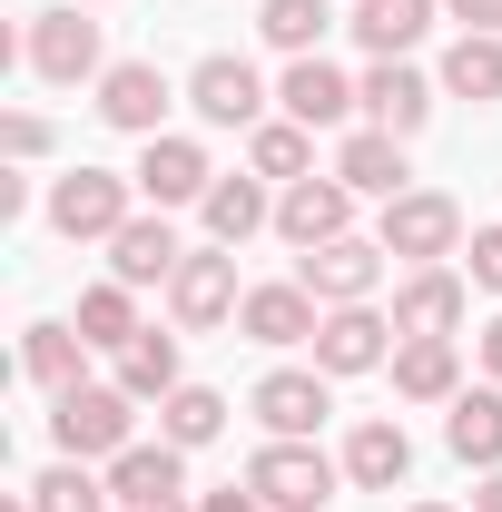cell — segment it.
I'll return each instance as SVG.
<instances>
[{
  "label": "cell",
  "instance_id": "obj_1",
  "mask_svg": "<svg viewBox=\"0 0 502 512\" xmlns=\"http://www.w3.org/2000/svg\"><path fill=\"white\" fill-rule=\"evenodd\" d=\"M128 424H138V394L128 384H69L60 404H50V434H60L69 463H119L138 444Z\"/></svg>",
  "mask_w": 502,
  "mask_h": 512
},
{
  "label": "cell",
  "instance_id": "obj_2",
  "mask_svg": "<svg viewBox=\"0 0 502 512\" xmlns=\"http://www.w3.org/2000/svg\"><path fill=\"white\" fill-rule=\"evenodd\" d=\"M20 60L40 69L50 89H79V79H109V40H99L89 0H69V10H40V20H30V40H20Z\"/></svg>",
  "mask_w": 502,
  "mask_h": 512
},
{
  "label": "cell",
  "instance_id": "obj_3",
  "mask_svg": "<svg viewBox=\"0 0 502 512\" xmlns=\"http://www.w3.org/2000/svg\"><path fill=\"white\" fill-rule=\"evenodd\" d=\"M128 217H138V178H119V168H69L50 188V227L79 237V247H109Z\"/></svg>",
  "mask_w": 502,
  "mask_h": 512
},
{
  "label": "cell",
  "instance_id": "obj_4",
  "mask_svg": "<svg viewBox=\"0 0 502 512\" xmlns=\"http://www.w3.org/2000/svg\"><path fill=\"white\" fill-rule=\"evenodd\" d=\"M247 483H256L266 512H325L335 483H345V463H325L315 444H276V434H266V453L247 463Z\"/></svg>",
  "mask_w": 502,
  "mask_h": 512
},
{
  "label": "cell",
  "instance_id": "obj_5",
  "mask_svg": "<svg viewBox=\"0 0 502 512\" xmlns=\"http://www.w3.org/2000/svg\"><path fill=\"white\" fill-rule=\"evenodd\" d=\"M375 247H384V256H414V266H443V256L463 247V207H453L443 188H404V197H384Z\"/></svg>",
  "mask_w": 502,
  "mask_h": 512
},
{
  "label": "cell",
  "instance_id": "obj_6",
  "mask_svg": "<svg viewBox=\"0 0 502 512\" xmlns=\"http://www.w3.org/2000/svg\"><path fill=\"white\" fill-rule=\"evenodd\" d=\"M247 306V286H237V247H188V266L168 276V316L188 325V335H207V325H227Z\"/></svg>",
  "mask_w": 502,
  "mask_h": 512
},
{
  "label": "cell",
  "instance_id": "obj_7",
  "mask_svg": "<svg viewBox=\"0 0 502 512\" xmlns=\"http://www.w3.org/2000/svg\"><path fill=\"white\" fill-rule=\"evenodd\" d=\"M188 109H197L207 128H266V79H256V60L207 50V60L188 69Z\"/></svg>",
  "mask_w": 502,
  "mask_h": 512
},
{
  "label": "cell",
  "instance_id": "obj_8",
  "mask_svg": "<svg viewBox=\"0 0 502 512\" xmlns=\"http://www.w3.org/2000/svg\"><path fill=\"white\" fill-rule=\"evenodd\" d=\"M296 286H306L315 306H375V286H384V247H375V237L306 247V256H296Z\"/></svg>",
  "mask_w": 502,
  "mask_h": 512
},
{
  "label": "cell",
  "instance_id": "obj_9",
  "mask_svg": "<svg viewBox=\"0 0 502 512\" xmlns=\"http://www.w3.org/2000/svg\"><path fill=\"white\" fill-rule=\"evenodd\" d=\"M247 414L276 434V444H306L315 424L335 414V394H325V365H276V375L247 394Z\"/></svg>",
  "mask_w": 502,
  "mask_h": 512
},
{
  "label": "cell",
  "instance_id": "obj_10",
  "mask_svg": "<svg viewBox=\"0 0 502 512\" xmlns=\"http://www.w3.org/2000/svg\"><path fill=\"white\" fill-rule=\"evenodd\" d=\"M276 237L286 247H335V237H355V188L325 168V178H296V188L276 197Z\"/></svg>",
  "mask_w": 502,
  "mask_h": 512
},
{
  "label": "cell",
  "instance_id": "obj_11",
  "mask_svg": "<svg viewBox=\"0 0 502 512\" xmlns=\"http://www.w3.org/2000/svg\"><path fill=\"white\" fill-rule=\"evenodd\" d=\"M128 178H138V197H148V207H197V197L217 188L207 148H197V138H178V128H168V138H148Z\"/></svg>",
  "mask_w": 502,
  "mask_h": 512
},
{
  "label": "cell",
  "instance_id": "obj_12",
  "mask_svg": "<svg viewBox=\"0 0 502 512\" xmlns=\"http://www.w3.org/2000/svg\"><path fill=\"white\" fill-rule=\"evenodd\" d=\"M276 99H286V119H296V128H345L355 109H365V89H355L345 69L325 60V50H315V60H286Z\"/></svg>",
  "mask_w": 502,
  "mask_h": 512
},
{
  "label": "cell",
  "instance_id": "obj_13",
  "mask_svg": "<svg viewBox=\"0 0 502 512\" xmlns=\"http://www.w3.org/2000/svg\"><path fill=\"white\" fill-rule=\"evenodd\" d=\"M168 99H178V89H168V69L158 60H109V79H99V119L109 128H128V138H168Z\"/></svg>",
  "mask_w": 502,
  "mask_h": 512
},
{
  "label": "cell",
  "instance_id": "obj_14",
  "mask_svg": "<svg viewBox=\"0 0 502 512\" xmlns=\"http://www.w3.org/2000/svg\"><path fill=\"white\" fill-rule=\"evenodd\" d=\"M315 365H325V375H375V365H394V325H384L375 306H325Z\"/></svg>",
  "mask_w": 502,
  "mask_h": 512
},
{
  "label": "cell",
  "instance_id": "obj_15",
  "mask_svg": "<svg viewBox=\"0 0 502 512\" xmlns=\"http://www.w3.org/2000/svg\"><path fill=\"white\" fill-rule=\"evenodd\" d=\"M188 266V247H178V227H168V207H148V217H128L119 237H109V276L119 286H168Z\"/></svg>",
  "mask_w": 502,
  "mask_h": 512
},
{
  "label": "cell",
  "instance_id": "obj_16",
  "mask_svg": "<svg viewBox=\"0 0 502 512\" xmlns=\"http://www.w3.org/2000/svg\"><path fill=\"white\" fill-rule=\"evenodd\" d=\"M473 306V276H453V266H414L404 286H394V335H453Z\"/></svg>",
  "mask_w": 502,
  "mask_h": 512
},
{
  "label": "cell",
  "instance_id": "obj_17",
  "mask_svg": "<svg viewBox=\"0 0 502 512\" xmlns=\"http://www.w3.org/2000/svg\"><path fill=\"white\" fill-rule=\"evenodd\" d=\"M404 473H414V434H404L394 414H365V424L345 434V483H355V493H394Z\"/></svg>",
  "mask_w": 502,
  "mask_h": 512
},
{
  "label": "cell",
  "instance_id": "obj_18",
  "mask_svg": "<svg viewBox=\"0 0 502 512\" xmlns=\"http://www.w3.org/2000/svg\"><path fill=\"white\" fill-rule=\"evenodd\" d=\"M355 89H365V128H394V138H414V128L434 119V79H424V69H404V60H375Z\"/></svg>",
  "mask_w": 502,
  "mask_h": 512
},
{
  "label": "cell",
  "instance_id": "obj_19",
  "mask_svg": "<svg viewBox=\"0 0 502 512\" xmlns=\"http://www.w3.org/2000/svg\"><path fill=\"white\" fill-rule=\"evenodd\" d=\"M394 394H404V404H453V394H463L453 335H394Z\"/></svg>",
  "mask_w": 502,
  "mask_h": 512
},
{
  "label": "cell",
  "instance_id": "obj_20",
  "mask_svg": "<svg viewBox=\"0 0 502 512\" xmlns=\"http://www.w3.org/2000/svg\"><path fill=\"white\" fill-rule=\"evenodd\" d=\"M237 325H247L256 345H315V325H325V306H315L306 286L286 276V286H247V306H237Z\"/></svg>",
  "mask_w": 502,
  "mask_h": 512
},
{
  "label": "cell",
  "instance_id": "obj_21",
  "mask_svg": "<svg viewBox=\"0 0 502 512\" xmlns=\"http://www.w3.org/2000/svg\"><path fill=\"white\" fill-rule=\"evenodd\" d=\"M335 178L355 197H404V178H414V168H404V138H394V128H355V138L335 148Z\"/></svg>",
  "mask_w": 502,
  "mask_h": 512
},
{
  "label": "cell",
  "instance_id": "obj_22",
  "mask_svg": "<svg viewBox=\"0 0 502 512\" xmlns=\"http://www.w3.org/2000/svg\"><path fill=\"white\" fill-rule=\"evenodd\" d=\"M197 217H207V237H217V247H247L256 227H276V197H266V178H217V188L197 197Z\"/></svg>",
  "mask_w": 502,
  "mask_h": 512
},
{
  "label": "cell",
  "instance_id": "obj_23",
  "mask_svg": "<svg viewBox=\"0 0 502 512\" xmlns=\"http://www.w3.org/2000/svg\"><path fill=\"white\" fill-rule=\"evenodd\" d=\"M443 444H453V463H483V473H502V384L453 394V414H443Z\"/></svg>",
  "mask_w": 502,
  "mask_h": 512
},
{
  "label": "cell",
  "instance_id": "obj_24",
  "mask_svg": "<svg viewBox=\"0 0 502 512\" xmlns=\"http://www.w3.org/2000/svg\"><path fill=\"white\" fill-rule=\"evenodd\" d=\"M109 493L119 503H168V493H188V453L178 444H128L109 463Z\"/></svg>",
  "mask_w": 502,
  "mask_h": 512
},
{
  "label": "cell",
  "instance_id": "obj_25",
  "mask_svg": "<svg viewBox=\"0 0 502 512\" xmlns=\"http://www.w3.org/2000/svg\"><path fill=\"white\" fill-rule=\"evenodd\" d=\"M424 30H434V0H355V40L375 60H404Z\"/></svg>",
  "mask_w": 502,
  "mask_h": 512
},
{
  "label": "cell",
  "instance_id": "obj_26",
  "mask_svg": "<svg viewBox=\"0 0 502 512\" xmlns=\"http://www.w3.org/2000/svg\"><path fill=\"white\" fill-rule=\"evenodd\" d=\"M217 434H227V394H217V384H178V394L158 404V444L197 453V444H217Z\"/></svg>",
  "mask_w": 502,
  "mask_h": 512
},
{
  "label": "cell",
  "instance_id": "obj_27",
  "mask_svg": "<svg viewBox=\"0 0 502 512\" xmlns=\"http://www.w3.org/2000/svg\"><path fill=\"white\" fill-rule=\"evenodd\" d=\"M119 384L128 394H138V404H168V394H178V335H158V325H148V335H128L119 345Z\"/></svg>",
  "mask_w": 502,
  "mask_h": 512
},
{
  "label": "cell",
  "instance_id": "obj_28",
  "mask_svg": "<svg viewBox=\"0 0 502 512\" xmlns=\"http://www.w3.org/2000/svg\"><path fill=\"white\" fill-rule=\"evenodd\" d=\"M443 99H473V109L502 99V40L493 30H463V40L443 50Z\"/></svg>",
  "mask_w": 502,
  "mask_h": 512
},
{
  "label": "cell",
  "instance_id": "obj_29",
  "mask_svg": "<svg viewBox=\"0 0 502 512\" xmlns=\"http://www.w3.org/2000/svg\"><path fill=\"white\" fill-rule=\"evenodd\" d=\"M20 365H30V384H50V394H69V384H89V335H79V325H30Z\"/></svg>",
  "mask_w": 502,
  "mask_h": 512
},
{
  "label": "cell",
  "instance_id": "obj_30",
  "mask_svg": "<svg viewBox=\"0 0 502 512\" xmlns=\"http://www.w3.org/2000/svg\"><path fill=\"white\" fill-rule=\"evenodd\" d=\"M247 168L256 178H315V128H296V119H266V128H247Z\"/></svg>",
  "mask_w": 502,
  "mask_h": 512
},
{
  "label": "cell",
  "instance_id": "obj_31",
  "mask_svg": "<svg viewBox=\"0 0 502 512\" xmlns=\"http://www.w3.org/2000/svg\"><path fill=\"white\" fill-rule=\"evenodd\" d=\"M79 335H89V345H109V355H119L128 335H148V325H138V286H119V276H109V286H89V296H79Z\"/></svg>",
  "mask_w": 502,
  "mask_h": 512
},
{
  "label": "cell",
  "instance_id": "obj_32",
  "mask_svg": "<svg viewBox=\"0 0 502 512\" xmlns=\"http://www.w3.org/2000/svg\"><path fill=\"white\" fill-rule=\"evenodd\" d=\"M109 503H119V493H109L89 463H69V453L40 473V483H30V512H109Z\"/></svg>",
  "mask_w": 502,
  "mask_h": 512
},
{
  "label": "cell",
  "instance_id": "obj_33",
  "mask_svg": "<svg viewBox=\"0 0 502 512\" xmlns=\"http://www.w3.org/2000/svg\"><path fill=\"white\" fill-rule=\"evenodd\" d=\"M325 20H335L325 0H266V20H256V30H266V40H276L286 60H315V40H325Z\"/></svg>",
  "mask_w": 502,
  "mask_h": 512
},
{
  "label": "cell",
  "instance_id": "obj_34",
  "mask_svg": "<svg viewBox=\"0 0 502 512\" xmlns=\"http://www.w3.org/2000/svg\"><path fill=\"white\" fill-rule=\"evenodd\" d=\"M0 148H10V158H50V119L10 109V119H0Z\"/></svg>",
  "mask_w": 502,
  "mask_h": 512
},
{
  "label": "cell",
  "instance_id": "obj_35",
  "mask_svg": "<svg viewBox=\"0 0 502 512\" xmlns=\"http://www.w3.org/2000/svg\"><path fill=\"white\" fill-rule=\"evenodd\" d=\"M473 286L502 296V227H473Z\"/></svg>",
  "mask_w": 502,
  "mask_h": 512
},
{
  "label": "cell",
  "instance_id": "obj_36",
  "mask_svg": "<svg viewBox=\"0 0 502 512\" xmlns=\"http://www.w3.org/2000/svg\"><path fill=\"white\" fill-rule=\"evenodd\" d=\"M443 10H453L463 30H493V40H502V0H443Z\"/></svg>",
  "mask_w": 502,
  "mask_h": 512
},
{
  "label": "cell",
  "instance_id": "obj_37",
  "mask_svg": "<svg viewBox=\"0 0 502 512\" xmlns=\"http://www.w3.org/2000/svg\"><path fill=\"white\" fill-rule=\"evenodd\" d=\"M197 512H266V503H256V483H227V493H207Z\"/></svg>",
  "mask_w": 502,
  "mask_h": 512
},
{
  "label": "cell",
  "instance_id": "obj_38",
  "mask_svg": "<svg viewBox=\"0 0 502 512\" xmlns=\"http://www.w3.org/2000/svg\"><path fill=\"white\" fill-rule=\"evenodd\" d=\"M473 355H483V375H493V384H502V316H493V325H483V335H473Z\"/></svg>",
  "mask_w": 502,
  "mask_h": 512
},
{
  "label": "cell",
  "instance_id": "obj_39",
  "mask_svg": "<svg viewBox=\"0 0 502 512\" xmlns=\"http://www.w3.org/2000/svg\"><path fill=\"white\" fill-rule=\"evenodd\" d=\"M473 512H502V473H483V493H473Z\"/></svg>",
  "mask_w": 502,
  "mask_h": 512
},
{
  "label": "cell",
  "instance_id": "obj_40",
  "mask_svg": "<svg viewBox=\"0 0 502 512\" xmlns=\"http://www.w3.org/2000/svg\"><path fill=\"white\" fill-rule=\"evenodd\" d=\"M128 512H197V503H178V493H168V503H128Z\"/></svg>",
  "mask_w": 502,
  "mask_h": 512
},
{
  "label": "cell",
  "instance_id": "obj_41",
  "mask_svg": "<svg viewBox=\"0 0 502 512\" xmlns=\"http://www.w3.org/2000/svg\"><path fill=\"white\" fill-rule=\"evenodd\" d=\"M414 512H453V503H414Z\"/></svg>",
  "mask_w": 502,
  "mask_h": 512
}]
</instances>
